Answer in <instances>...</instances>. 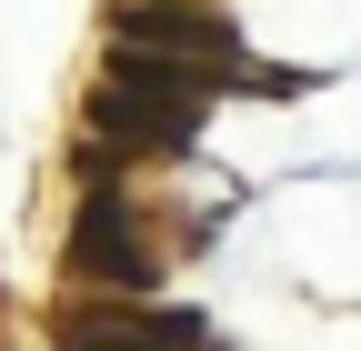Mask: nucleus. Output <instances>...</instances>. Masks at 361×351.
Returning <instances> with one entry per match:
<instances>
[{
    "instance_id": "1",
    "label": "nucleus",
    "mask_w": 361,
    "mask_h": 351,
    "mask_svg": "<svg viewBox=\"0 0 361 351\" xmlns=\"http://www.w3.org/2000/svg\"><path fill=\"white\" fill-rule=\"evenodd\" d=\"M201 101H171V91H90V141L101 151H191Z\"/></svg>"
},
{
    "instance_id": "2",
    "label": "nucleus",
    "mask_w": 361,
    "mask_h": 351,
    "mask_svg": "<svg viewBox=\"0 0 361 351\" xmlns=\"http://www.w3.org/2000/svg\"><path fill=\"white\" fill-rule=\"evenodd\" d=\"M71 271H80V281H111V291H151L161 261L141 251V231H130V221H121V201L101 191V201L71 221Z\"/></svg>"
},
{
    "instance_id": "3",
    "label": "nucleus",
    "mask_w": 361,
    "mask_h": 351,
    "mask_svg": "<svg viewBox=\"0 0 361 351\" xmlns=\"http://www.w3.org/2000/svg\"><path fill=\"white\" fill-rule=\"evenodd\" d=\"M121 51H151V61H180V70H231V20L211 11H121Z\"/></svg>"
},
{
    "instance_id": "4",
    "label": "nucleus",
    "mask_w": 361,
    "mask_h": 351,
    "mask_svg": "<svg viewBox=\"0 0 361 351\" xmlns=\"http://www.w3.org/2000/svg\"><path fill=\"white\" fill-rule=\"evenodd\" d=\"M61 351H201V312H151V321H90Z\"/></svg>"
}]
</instances>
